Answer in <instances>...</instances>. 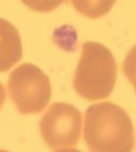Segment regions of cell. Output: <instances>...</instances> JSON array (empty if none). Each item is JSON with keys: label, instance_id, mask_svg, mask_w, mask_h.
Listing matches in <instances>:
<instances>
[{"label": "cell", "instance_id": "obj_6", "mask_svg": "<svg viewBox=\"0 0 136 152\" xmlns=\"http://www.w3.org/2000/svg\"><path fill=\"white\" fill-rule=\"evenodd\" d=\"M71 2L80 14L90 18H97L109 13L116 0H71Z\"/></svg>", "mask_w": 136, "mask_h": 152}, {"label": "cell", "instance_id": "obj_2", "mask_svg": "<svg viewBox=\"0 0 136 152\" xmlns=\"http://www.w3.org/2000/svg\"><path fill=\"white\" fill-rule=\"evenodd\" d=\"M117 79V64L112 53L105 46L87 42L73 77V87L81 97L96 101L112 93Z\"/></svg>", "mask_w": 136, "mask_h": 152}, {"label": "cell", "instance_id": "obj_3", "mask_svg": "<svg viewBox=\"0 0 136 152\" xmlns=\"http://www.w3.org/2000/svg\"><path fill=\"white\" fill-rule=\"evenodd\" d=\"M8 91L11 100L23 114L41 113L52 96L49 77L30 63H24L10 74Z\"/></svg>", "mask_w": 136, "mask_h": 152}, {"label": "cell", "instance_id": "obj_11", "mask_svg": "<svg viewBox=\"0 0 136 152\" xmlns=\"http://www.w3.org/2000/svg\"><path fill=\"white\" fill-rule=\"evenodd\" d=\"M0 152H9V151H6V150H2V149H0Z\"/></svg>", "mask_w": 136, "mask_h": 152}, {"label": "cell", "instance_id": "obj_5", "mask_svg": "<svg viewBox=\"0 0 136 152\" xmlns=\"http://www.w3.org/2000/svg\"><path fill=\"white\" fill-rule=\"evenodd\" d=\"M23 56L19 31L14 25L0 18V73L10 70Z\"/></svg>", "mask_w": 136, "mask_h": 152}, {"label": "cell", "instance_id": "obj_10", "mask_svg": "<svg viewBox=\"0 0 136 152\" xmlns=\"http://www.w3.org/2000/svg\"><path fill=\"white\" fill-rule=\"evenodd\" d=\"M54 152H82L78 149H75V148H62V149L57 150Z\"/></svg>", "mask_w": 136, "mask_h": 152}, {"label": "cell", "instance_id": "obj_9", "mask_svg": "<svg viewBox=\"0 0 136 152\" xmlns=\"http://www.w3.org/2000/svg\"><path fill=\"white\" fill-rule=\"evenodd\" d=\"M6 98V92H5V88L3 86V84L0 83V109L3 106Z\"/></svg>", "mask_w": 136, "mask_h": 152}, {"label": "cell", "instance_id": "obj_1", "mask_svg": "<svg viewBox=\"0 0 136 152\" xmlns=\"http://www.w3.org/2000/svg\"><path fill=\"white\" fill-rule=\"evenodd\" d=\"M84 140L90 152H132L134 132L129 115L111 102L90 106L85 114Z\"/></svg>", "mask_w": 136, "mask_h": 152}, {"label": "cell", "instance_id": "obj_4", "mask_svg": "<svg viewBox=\"0 0 136 152\" xmlns=\"http://www.w3.org/2000/svg\"><path fill=\"white\" fill-rule=\"evenodd\" d=\"M44 142L52 149L77 144L82 131V114L70 104L54 103L39 123Z\"/></svg>", "mask_w": 136, "mask_h": 152}, {"label": "cell", "instance_id": "obj_8", "mask_svg": "<svg viewBox=\"0 0 136 152\" xmlns=\"http://www.w3.org/2000/svg\"><path fill=\"white\" fill-rule=\"evenodd\" d=\"M123 70L128 80L133 84L136 91V46H134L127 53L124 61Z\"/></svg>", "mask_w": 136, "mask_h": 152}, {"label": "cell", "instance_id": "obj_7", "mask_svg": "<svg viewBox=\"0 0 136 152\" xmlns=\"http://www.w3.org/2000/svg\"><path fill=\"white\" fill-rule=\"evenodd\" d=\"M28 8L36 12H51L64 3L66 0H21Z\"/></svg>", "mask_w": 136, "mask_h": 152}]
</instances>
